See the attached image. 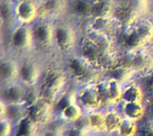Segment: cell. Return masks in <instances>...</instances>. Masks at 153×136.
Returning <instances> with one entry per match:
<instances>
[{"mask_svg": "<svg viewBox=\"0 0 153 136\" xmlns=\"http://www.w3.org/2000/svg\"><path fill=\"white\" fill-rule=\"evenodd\" d=\"M57 60L62 70L74 87L97 82L101 78V71L82 59L75 52Z\"/></svg>", "mask_w": 153, "mask_h": 136, "instance_id": "1", "label": "cell"}, {"mask_svg": "<svg viewBox=\"0 0 153 136\" xmlns=\"http://www.w3.org/2000/svg\"><path fill=\"white\" fill-rule=\"evenodd\" d=\"M97 82L74 87L76 102L83 109L85 113L106 109V105Z\"/></svg>", "mask_w": 153, "mask_h": 136, "instance_id": "2", "label": "cell"}, {"mask_svg": "<svg viewBox=\"0 0 153 136\" xmlns=\"http://www.w3.org/2000/svg\"><path fill=\"white\" fill-rule=\"evenodd\" d=\"M14 22L31 25L39 17V3L38 0H13Z\"/></svg>", "mask_w": 153, "mask_h": 136, "instance_id": "3", "label": "cell"}, {"mask_svg": "<svg viewBox=\"0 0 153 136\" xmlns=\"http://www.w3.org/2000/svg\"><path fill=\"white\" fill-rule=\"evenodd\" d=\"M97 83L104 100L106 108L117 107L121 102L124 84L117 80L103 78H100Z\"/></svg>", "mask_w": 153, "mask_h": 136, "instance_id": "4", "label": "cell"}, {"mask_svg": "<svg viewBox=\"0 0 153 136\" xmlns=\"http://www.w3.org/2000/svg\"><path fill=\"white\" fill-rule=\"evenodd\" d=\"M85 111L76 102L75 95L55 115V118L63 125H74L84 117Z\"/></svg>", "mask_w": 153, "mask_h": 136, "instance_id": "5", "label": "cell"}, {"mask_svg": "<svg viewBox=\"0 0 153 136\" xmlns=\"http://www.w3.org/2000/svg\"><path fill=\"white\" fill-rule=\"evenodd\" d=\"M117 108L123 118L138 123L143 122L149 115L145 102H120Z\"/></svg>", "mask_w": 153, "mask_h": 136, "instance_id": "6", "label": "cell"}, {"mask_svg": "<svg viewBox=\"0 0 153 136\" xmlns=\"http://www.w3.org/2000/svg\"><path fill=\"white\" fill-rule=\"evenodd\" d=\"M17 69L18 58L9 53H2L0 65L1 85L17 80Z\"/></svg>", "mask_w": 153, "mask_h": 136, "instance_id": "7", "label": "cell"}, {"mask_svg": "<svg viewBox=\"0 0 153 136\" xmlns=\"http://www.w3.org/2000/svg\"><path fill=\"white\" fill-rule=\"evenodd\" d=\"M28 103H5L0 101V118H6L14 125L27 116Z\"/></svg>", "mask_w": 153, "mask_h": 136, "instance_id": "8", "label": "cell"}, {"mask_svg": "<svg viewBox=\"0 0 153 136\" xmlns=\"http://www.w3.org/2000/svg\"><path fill=\"white\" fill-rule=\"evenodd\" d=\"M146 97V92L135 78L124 84L121 102H145Z\"/></svg>", "mask_w": 153, "mask_h": 136, "instance_id": "9", "label": "cell"}, {"mask_svg": "<svg viewBox=\"0 0 153 136\" xmlns=\"http://www.w3.org/2000/svg\"><path fill=\"white\" fill-rule=\"evenodd\" d=\"M123 116L117 107H109L105 109V135L114 136L117 133L122 120Z\"/></svg>", "mask_w": 153, "mask_h": 136, "instance_id": "10", "label": "cell"}, {"mask_svg": "<svg viewBox=\"0 0 153 136\" xmlns=\"http://www.w3.org/2000/svg\"><path fill=\"white\" fill-rule=\"evenodd\" d=\"M88 129L91 133L106 136L105 135V109L86 113Z\"/></svg>", "mask_w": 153, "mask_h": 136, "instance_id": "11", "label": "cell"}, {"mask_svg": "<svg viewBox=\"0 0 153 136\" xmlns=\"http://www.w3.org/2000/svg\"><path fill=\"white\" fill-rule=\"evenodd\" d=\"M40 126L27 116L14 125L13 136H37Z\"/></svg>", "mask_w": 153, "mask_h": 136, "instance_id": "12", "label": "cell"}, {"mask_svg": "<svg viewBox=\"0 0 153 136\" xmlns=\"http://www.w3.org/2000/svg\"><path fill=\"white\" fill-rule=\"evenodd\" d=\"M140 127L141 123L124 118L114 136H139Z\"/></svg>", "mask_w": 153, "mask_h": 136, "instance_id": "13", "label": "cell"}, {"mask_svg": "<svg viewBox=\"0 0 153 136\" xmlns=\"http://www.w3.org/2000/svg\"><path fill=\"white\" fill-rule=\"evenodd\" d=\"M91 132L75 125H63L61 136H87Z\"/></svg>", "mask_w": 153, "mask_h": 136, "instance_id": "14", "label": "cell"}, {"mask_svg": "<svg viewBox=\"0 0 153 136\" xmlns=\"http://www.w3.org/2000/svg\"><path fill=\"white\" fill-rule=\"evenodd\" d=\"M1 135L0 136H13L14 135V124L6 118H0Z\"/></svg>", "mask_w": 153, "mask_h": 136, "instance_id": "15", "label": "cell"}, {"mask_svg": "<svg viewBox=\"0 0 153 136\" xmlns=\"http://www.w3.org/2000/svg\"><path fill=\"white\" fill-rule=\"evenodd\" d=\"M139 136H153V122L148 117L141 123Z\"/></svg>", "mask_w": 153, "mask_h": 136, "instance_id": "16", "label": "cell"}, {"mask_svg": "<svg viewBox=\"0 0 153 136\" xmlns=\"http://www.w3.org/2000/svg\"><path fill=\"white\" fill-rule=\"evenodd\" d=\"M145 103H146L149 114H153V94H150L147 95L145 99Z\"/></svg>", "mask_w": 153, "mask_h": 136, "instance_id": "17", "label": "cell"}, {"mask_svg": "<svg viewBox=\"0 0 153 136\" xmlns=\"http://www.w3.org/2000/svg\"><path fill=\"white\" fill-rule=\"evenodd\" d=\"M87 136H103V135H96V134H93V133H90Z\"/></svg>", "mask_w": 153, "mask_h": 136, "instance_id": "18", "label": "cell"}, {"mask_svg": "<svg viewBox=\"0 0 153 136\" xmlns=\"http://www.w3.org/2000/svg\"><path fill=\"white\" fill-rule=\"evenodd\" d=\"M148 118L153 122V114H149V115H148Z\"/></svg>", "mask_w": 153, "mask_h": 136, "instance_id": "19", "label": "cell"}, {"mask_svg": "<svg viewBox=\"0 0 153 136\" xmlns=\"http://www.w3.org/2000/svg\"><path fill=\"white\" fill-rule=\"evenodd\" d=\"M151 47L153 49V40H152V45H151Z\"/></svg>", "mask_w": 153, "mask_h": 136, "instance_id": "20", "label": "cell"}]
</instances>
